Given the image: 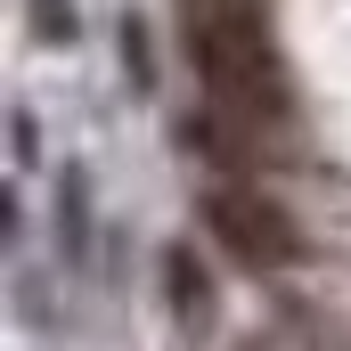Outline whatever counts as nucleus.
<instances>
[{
  "label": "nucleus",
  "mask_w": 351,
  "mask_h": 351,
  "mask_svg": "<svg viewBox=\"0 0 351 351\" xmlns=\"http://www.w3.org/2000/svg\"><path fill=\"white\" fill-rule=\"evenodd\" d=\"M123 58H131V82L139 90L156 82V58H147V25H139V16H123Z\"/></svg>",
  "instance_id": "39448f33"
},
{
  "label": "nucleus",
  "mask_w": 351,
  "mask_h": 351,
  "mask_svg": "<svg viewBox=\"0 0 351 351\" xmlns=\"http://www.w3.org/2000/svg\"><path fill=\"white\" fill-rule=\"evenodd\" d=\"M188 16V58L204 74L213 114L245 139V131H278L294 114L286 98V66H278V41L262 25V0H180Z\"/></svg>",
  "instance_id": "f257e3e1"
},
{
  "label": "nucleus",
  "mask_w": 351,
  "mask_h": 351,
  "mask_svg": "<svg viewBox=\"0 0 351 351\" xmlns=\"http://www.w3.org/2000/svg\"><path fill=\"white\" fill-rule=\"evenodd\" d=\"M164 294H172L180 327H188V335H204V319H213V286H204V262H196L188 245L164 254Z\"/></svg>",
  "instance_id": "7ed1b4c3"
},
{
  "label": "nucleus",
  "mask_w": 351,
  "mask_h": 351,
  "mask_svg": "<svg viewBox=\"0 0 351 351\" xmlns=\"http://www.w3.org/2000/svg\"><path fill=\"white\" fill-rule=\"evenodd\" d=\"M33 25H41V41H74L82 25H74V0H33Z\"/></svg>",
  "instance_id": "20e7f679"
},
{
  "label": "nucleus",
  "mask_w": 351,
  "mask_h": 351,
  "mask_svg": "<svg viewBox=\"0 0 351 351\" xmlns=\"http://www.w3.org/2000/svg\"><path fill=\"white\" fill-rule=\"evenodd\" d=\"M204 221H213V237H221L245 269H286L294 262V221L269 204L262 188H245V180L213 188V196H204Z\"/></svg>",
  "instance_id": "f03ea898"
}]
</instances>
